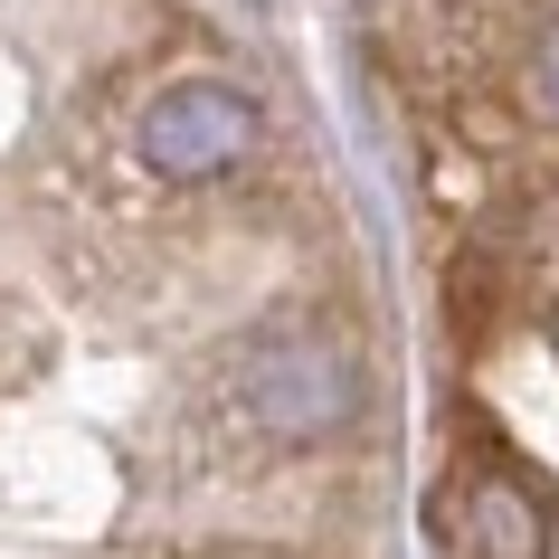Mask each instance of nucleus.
<instances>
[{
    "label": "nucleus",
    "instance_id": "obj_1",
    "mask_svg": "<svg viewBox=\"0 0 559 559\" xmlns=\"http://www.w3.org/2000/svg\"><path fill=\"white\" fill-rule=\"evenodd\" d=\"M360 352H352V332H332L313 323V313H275V323H257L247 342H237V417L257 427V437L275 445H323L342 437L360 417Z\"/></svg>",
    "mask_w": 559,
    "mask_h": 559
},
{
    "label": "nucleus",
    "instance_id": "obj_2",
    "mask_svg": "<svg viewBox=\"0 0 559 559\" xmlns=\"http://www.w3.org/2000/svg\"><path fill=\"white\" fill-rule=\"evenodd\" d=\"M257 143H265V115L247 105V86H228V76H180V86H162L143 115H133L143 171L180 180V190L237 180L247 162H257Z\"/></svg>",
    "mask_w": 559,
    "mask_h": 559
},
{
    "label": "nucleus",
    "instance_id": "obj_3",
    "mask_svg": "<svg viewBox=\"0 0 559 559\" xmlns=\"http://www.w3.org/2000/svg\"><path fill=\"white\" fill-rule=\"evenodd\" d=\"M465 550L474 559H540L550 550V512L522 474H474L465 484Z\"/></svg>",
    "mask_w": 559,
    "mask_h": 559
},
{
    "label": "nucleus",
    "instance_id": "obj_4",
    "mask_svg": "<svg viewBox=\"0 0 559 559\" xmlns=\"http://www.w3.org/2000/svg\"><path fill=\"white\" fill-rule=\"evenodd\" d=\"M522 105H531L540 123H559V20L531 38V58H522Z\"/></svg>",
    "mask_w": 559,
    "mask_h": 559
}]
</instances>
